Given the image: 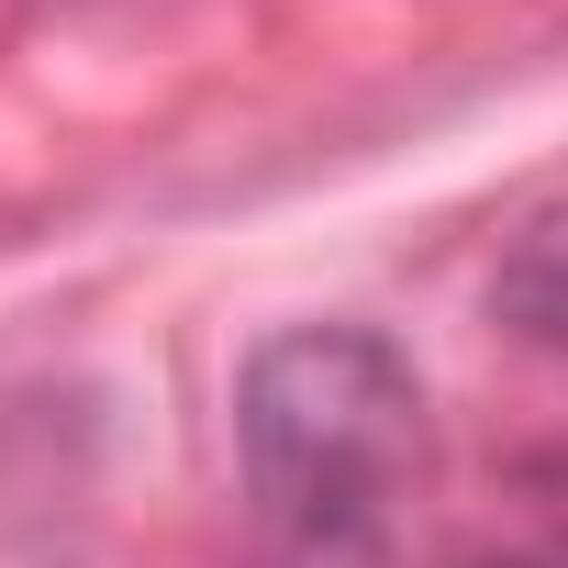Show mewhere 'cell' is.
Segmentation results:
<instances>
[{
	"label": "cell",
	"mask_w": 568,
	"mask_h": 568,
	"mask_svg": "<svg viewBox=\"0 0 568 568\" xmlns=\"http://www.w3.org/2000/svg\"><path fill=\"white\" fill-rule=\"evenodd\" d=\"M234 457L291 568H368L424 479V379L368 324H291L234 379Z\"/></svg>",
	"instance_id": "cell-1"
},
{
	"label": "cell",
	"mask_w": 568,
	"mask_h": 568,
	"mask_svg": "<svg viewBox=\"0 0 568 568\" xmlns=\"http://www.w3.org/2000/svg\"><path fill=\"white\" fill-rule=\"evenodd\" d=\"M490 324L524 335V346H546V357H568V201H546V212L501 245V267H490Z\"/></svg>",
	"instance_id": "cell-2"
},
{
	"label": "cell",
	"mask_w": 568,
	"mask_h": 568,
	"mask_svg": "<svg viewBox=\"0 0 568 568\" xmlns=\"http://www.w3.org/2000/svg\"><path fill=\"white\" fill-rule=\"evenodd\" d=\"M513 568H568V546H546V557H513Z\"/></svg>",
	"instance_id": "cell-3"
},
{
	"label": "cell",
	"mask_w": 568,
	"mask_h": 568,
	"mask_svg": "<svg viewBox=\"0 0 568 568\" xmlns=\"http://www.w3.org/2000/svg\"><path fill=\"white\" fill-rule=\"evenodd\" d=\"M557 546H568V513H557Z\"/></svg>",
	"instance_id": "cell-4"
}]
</instances>
